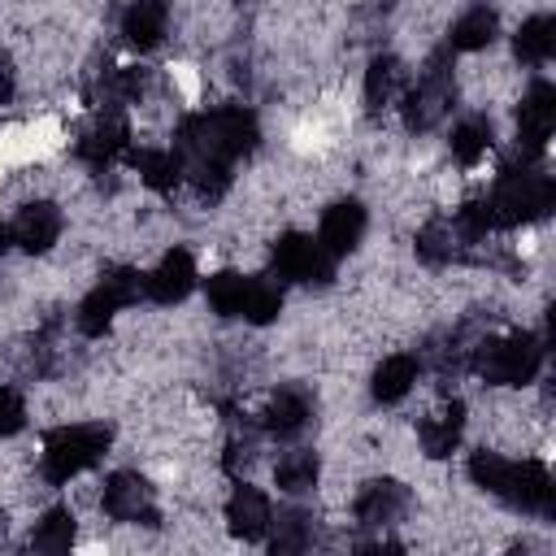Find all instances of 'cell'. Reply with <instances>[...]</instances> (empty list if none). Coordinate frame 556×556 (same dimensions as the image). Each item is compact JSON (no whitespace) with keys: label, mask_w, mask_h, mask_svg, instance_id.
Returning <instances> with one entry per match:
<instances>
[{"label":"cell","mask_w":556,"mask_h":556,"mask_svg":"<svg viewBox=\"0 0 556 556\" xmlns=\"http://www.w3.org/2000/svg\"><path fill=\"white\" fill-rule=\"evenodd\" d=\"M552 52H556V17H547V13L526 17L513 35V56L521 65H547Z\"/></svg>","instance_id":"cell-20"},{"label":"cell","mask_w":556,"mask_h":556,"mask_svg":"<svg viewBox=\"0 0 556 556\" xmlns=\"http://www.w3.org/2000/svg\"><path fill=\"white\" fill-rule=\"evenodd\" d=\"M308 417H313L308 395H304V391H295V387H282V391H274V400L265 404L261 426H265L274 439H295V434L308 426Z\"/></svg>","instance_id":"cell-18"},{"label":"cell","mask_w":556,"mask_h":556,"mask_svg":"<svg viewBox=\"0 0 556 556\" xmlns=\"http://www.w3.org/2000/svg\"><path fill=\"white\" fill-rule=\"evenodd\" d=\"M400 96H404V65L395 56H374L369 70H365V109L382 113Z\"/></svg>","instance_id":"cell-22"},{"label":"cell","mask_w":556,"mask_h":556,"mask_svg":"<svg viewBox=\"0 0 556 556\" xmlns=\"http://www.w3.org/2000/svg\"><path fill=\"white\" fill-rule=\"evenodd\" d=\"M126 139H130V130H126V122H122V113H113V109H104L83 135H78V143H74V152L87 161V165H109L122 148H126Z\"/></svg>","instance_id":"cell-15"},{"label":"cell","mask_w":556,"mask_h":556,"mask_svg":"<svg viewBox=\"0 0 556 556\" xmlns=\"http://www.w3.org/2000/svg\"><path fill=\"white\" fill-rule=\"evenodd\" d=\"M269 521H274V504L261 486L252 482H235V491L226 495V526L235 539L243 543H261L269 534Z\"/></svg>","instance_id":"cell-10"},{"label":"cell","mask_w":556,"mask_h":556,"mask_svg":"<svg viewBox=\"0 0 556 556\" xmlns=\"http://www.w3.org/2000/svg\"><path fill=\"white\" fill-rule=\"evenodd\" d=\"M473 369L495 387H526L543 369V339L530 330H517L504 339H482L473 348Z\"/></svg>","instance_id":"cell-2"},{"label":"cell","mask_w":556,"mask_h":556,"mask_svg":"<svg viewBox=\"0 0 556 556\" xmlns=\"http://www.w3.org/2000/svg\"><path fill=\"white\" fill-rule=\"evenodd\" d=\"M26 426V400L17 387H0V439L17 434Z\"/></svg>","instance_id":"cell-30"},{"label":"cell","mask_w":556,"mask_h":556,"mask_svg":"<svg viewBox=\"0 0 556 556\" xmlns=\"http://www.w3.org/2000/svg\"><path fill=\"white\" fill-rule=\"evenodd\" d=\"M317 473H321V465H317V452H308V447H291V452H282L278 465H274V482H278V491H287V495L313 491V486H317Z\"/></svg>","instance_id":"cell-24"},{"label":"cell","mask_w":556,"mask_h":556,"mask_svg":"<svg viewBox=\"0 0 556 556\" xmlns=\"http://www.w3.org/2000/svg\"><path fill=\"white\" fill-rule=\"evenodd\" d=\"M278 308H282V287L274 278H252L248 282V300H243V321L265 326V321L278 317Z\"/></svg>","instance_id":"cell-29"},{"label":"cell","mask_w":556,"mask_h":556,"mask_svg":"<svg viewBox=\"0 0 556 556\" xmlns=\"http://www.w3.org/2000/svg\"><path fill=\"white\" fill-rule=\"evenodd\" d=\"M486 152H491V122L486 117H465L452 130V156L460 165H478Z\"/></svg>","instance_id":"cell-28"},{"label":"cell","mask_w":556,"mask_h":556,"mask_svg":"<svg viewBox=\"0 0 556 556\" xmlns=\"http://www.w3.org/2000/svg\"><path fill=\"white\" fill-rule=\"evenodd\" d=\"M191 287H195V261H191V252H182V248H169V252L143 274V295H148L152 304H178V300H187Z\"/></svg>","instance_id":"cell-13"},{"label":"cell","mask_w":556,"mask_h":556,"mask_svg":"<svg viewBox=\"0 0 556 556\" xmlns=\"http://www.w3.org/2000/svg\"><path fill=\"white\" fill-rule=\"evenodd\" d=\"M408 504H413L408 486H400V482H391V478H374V482H365V486L356 491L352 513H356L361 526L387 530V526H395V521L408 513Z\"/></svg>","instance_id":"cell-11"},{"label":"cell","mask_w":556,"mask_h":556,"mask_svg":"<svg viewBox=\"0 0 556 556\" xmlns=\"http://www.w3.org/2000/svg\"><path fill=\"white\" fill-rule=\"evenodd\" d=\"M495 30H500L495 9L473 4V9H465V13L452 22V30H447V48H452V52H478V48H491Z\"/></svg>","instance_id":"cell-21"},{"label":"cell","mask_w":556,"mask_h":556,"mask_svg":"<svg viewBox=\"0 0 556 556\" xmlns=\"http://www.w3.org/2000/svg\"><path fill=\"white\" fill-rule=\"evenodd\" d=\"M365 208L356 204V200H339V204H330L326 213H321V226H317V243L330 252V256H343V252H352L361 239H365Z\"/></svg>","instance_id":"cell-14"},{"label":"cell","mask_w":556,"mask_h":556,"mask_svg":"<svg viewBox=\"0 0 556 556\" xmlns=\"http://www.w3.org/2000/svg\"><path fill=\"white\" fill-rule=\"evenodd\" d=\"M65 230V217L52 200H30L17 208L13 226H9V239L22 248V252H48Z\"/></svg>","instance_id":"cell-12"},{"label":"cell","mask_w":556,"mask_h":556,"mask_svg":"<svg viewBox=\"0 0 556 556\" xmlns=\"http://www.w3.org/2000/svg\"><path fill=\"white\" fill-rule=\"evenodd\" d=\"M70 543H74V513H65V508H48L30 530L35 552L56 556V552H70Z\"/></svg>","instance_id":"cell-26"},{"label":"cell","mask_w":556,"mask_h":556,"mask_svg":"<svg viewBox=\"0 0 556 556\" xmlns=\"http://www.w3.org/2000/svg\"><path fill=\"white\" fill-rule=\"evenodd\" d=\"M274 269L291 282H326L334 269V256L313 235H282L274 243Z\"/></svg>","instance_id":"cell-9"},{"label":"cell","mask_w":556,"mask_h":556,"mask_svg":"<svg viewBox=\"0 0 556 556\" xmlns=\"http://www.w3.org/2000/svg\"><path fill=\"white\" fill-rule=\"evenodd\" d=\"M500 500H504L508 508H517V513L552 517V513H556V486H552V473H547L539 460H508Z\"/></svg>","instance_id":"cell-6"},{"label":"cell","mask_w":556,"mask_h":556,"mask_svg":"<svg viewBox=\"0 0 556 556\" xmlns=\"http://www.w3.org/2000/svg\"><path fill=\"white\" fill-rule=\"evenodd\" d=\"M100 508H104V517H113V521H122V526H152L156 521V495H152V486H148V478H139V473H130V469H117V473H109L104 478V486H100Z\"/></svg>","instance_id":"cell-7"},{"label":"cell","mask_w":556,"mask_h":556,"mask_svg":"<svg viewBox=\"0 0 556 556\" xmlns=\"http://www.w3.org/2000/svg\"><path fill=\"white\" fill-rule=\"evenodd\" d=\"M552 200H556L552 178L530 169V165H521V169H504L500 174L495 191L486 195V208H491L495 230H500V226H526V222L543 217L552 208Z\"/></svg>","instance_id":"cell-3"},{"label":"cell","mask_w":556,"mask_h":556,"mask_svg":"<svg viewBox=\"0 0 556 556\" xmlns=\"http://www.w3.org/2000/svg\"><path fill=\"white\" fill-rule=\"evenodd\" d=\"M9 243H13V239H9V222L0 217V256H4V248H9Z\"/></svg>","instance_id":"cell-32"},{"label":"cell","mask_w":556,"mask_h":556,"mask_svg":"<svg viewBox=\"0 0 556 556\" xmlns=\"http://www.w3.org/2000/svg\"><path fill=\"white\" fill-rule=\"evenodd\" d=\"M13 91H17V70H13V61L0 52V109L13 100Z\"/></svg>","instance_id":"cell-31"},{"label":"cell","mask_w":556,"mask_h":556,"mask_svg":"<svg viewBox=\"0 0 556 556\" xmlns=\"http://www.w3.org/2000/svg\"><path fill=\"white\" fill-rule=\"evenodd\" d=\"M109 447V426L100 421H78V426H56L48 439H43V456H39V469L52 486H65L74 482L83 469H91Z\"/></svg>","instance_id":"cell-1"},{"label":"cell","mask_w":556,"mask_h":556,"mask_svg":"<svg viewBox=\"0 0 556 556\" xmlns=\"http://www.w3.org/2000/svg\"><path fill=\"white\" fill-rule=\"evenodd\" d=\"M452 96H456V83H452V70H447V61L443 56H434L421 74H417V83L413 87H404V126L408 130H430V126H439L443 117H447V109H452Z\"/></svg>","instance_id":"cell-4"},{"label":"cell","mask_w":556,"mask_h":556,"mask_svg":"<svg viewBox=\"0 0 556 556\" xmlns=\"http://www.w3.org/2000/svg\"><path fill=\"white\" fill-rule=\"evenodd\" d=\"M460 248H465V235H460V226L447 222V217H434V222H426V226L417 230V256H421L426 265H447Z\"/></svg>","instance_id":"cell-23"},{"label":"cell","mask_w":556,"mask_h":556,"mask_svg":"<svg viewBox=\"0 0 556 556\" xmlns=\"http://www.w3.org/2000/svg\"><path fill=\"white\" fill-rule=\"evenodd\" d=\"M552 126H556V91H552V83H530V91L521 96V109H517V152H521V165H530L547 148Z\"/></svg>","instance_id":"cell-8"},{"label":"cell","mask_w":556,"mask_h":556,"mask_svg":"<svg viewBox=\"0 0 556 556\" xmlns=\"http://www.w3.org/2000/svg\"><path fill=\"white\" fill-rule=\"evenodd\" d=\"M165 30H169V4H165V0H130V4H126V13H122V35H126L130 48L148 52V48H156V43L165 39Z\"/></svg>","instance_id":"cell-16"},{"label":"cell","mask_w":556,"mask_h":556,"mask_svg":"<svg viewBox=\"0 0 556 556\" xmlns=\"http://www.w3.org/2000/svg\"><path fill=\"white\" fill-rule=\"evenodd\" d=\"M417 374H421V361L413 356V352H395V356H382V365L374 369V400L378 404H400L408 391H413V382H417Z\"/></svg>","instance_id":"cell-19"},{"label":"cell","mask_w":556,"mask_h":556,"mask_svg":"<svg viewBox=\"0 0 556 556\" xmlns=\"http://www.w3.org/2000/svg\"><path fill=\"white\" fill-rule=\"evenodd\" d=\"M460 430H465V404H460V400H452V404H443L439 413L421 417V426H417L421 452H426V456H434V460L452 456V452H456V443H460Z\"/></svg>","instance_id":"cell-17"},{"label":"cell","mask_w":556,"mask_h":556,"mask_svg":"<svg viewBox=\"0 0 556 556\" xmlns=\"http://www.w3.org/2000/svg\"><path fill=\"white\" fill-rule=\"evenodd\" d=\"M248 274H235V269H222V274H213L208 278V304H213V313H222V317H243V300H248Z\"/></svg>","instance_id":"cell-27"},{"label":"cell","mask_w":556,"mask_h":556,"mask_svg":"<svg viewBox=\"0 0 556 556\" xmlns=\"http://www.w3.org/2000/svg\"><path fill=\"white\" fill-rule=\"evenodd\" d=\"M269 547L274 552H304L313 547V513L304 508H282L269 521Z\"/></svg>","instance_id":"cell-25"},{"label":"cell","mask_w":556,"mask_h":556,"mask_svg":"<svg viewBox=\"0 0 556 556\" xmlns=\"http://www.w3.org/2000/svg\"><path fill=\"white\" fill-rule=\"evenodd\" d=\"M139 295H143V274H135V269H109V274L83 295L74 321H78L83 334H104V326H109L126 304H135Z\"/></svg>","instance_id":"cell-5"}]
</instances>
